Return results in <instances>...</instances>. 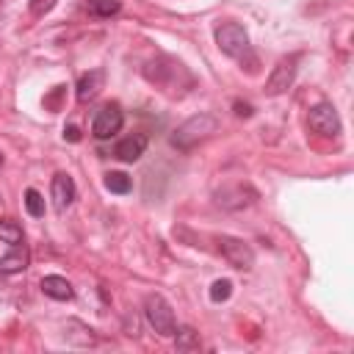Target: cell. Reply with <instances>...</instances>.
I'll return each instance as SVG.
<instances>
[{"label": "cell", "instance_id": "1", "mask_svg": "<svg viewBox=\"0 0 354 354\" xmlns=\"http://www.w3.org/2000/svg\"><path fill=\"white\" fill-rule=\"evenodd\" d=\"M216 130H218L216 116H210V113H196V116L185 119V122H183V124L174 130L171 144H174L177 149H191V147H196L199 141L210 138Z\"/></svg>", "mask_w": 354, "mask_h": 354}, {"label": "cell", "instance_id": "2", "mask_svg": "<svg viewBox=\"0 0 354 354\" xmlns=\"http://www.w3.org/2000/svg\"><path fill=\"white\" fill-rule=\"evenodd\" d=\"M216 44L224 55L235 58V61H243V58H252V47H249V33L243 25L238 22H221L216 28Z\"/></svg>", "mask_w": 354, "mask_h": 354}, {"label": "cell", "instance_id": "3", "mask_svg": "<svg viewBox=\"0 0 354 354\" xmlns=\"http://www.w3.org/2000/svg\"><path fill=\"white\" fill-rule=\"evenodd\" d=\"M144 315H147L149 326H152L160 337H174V332H177V321H174L171 304H169L160 293H149V296L144 299Z\"/></svg>", "mask_w": 354, "mask_h": 354}, {"label": "cell", "instance_id": "4", "mask_svg": "<svg viewBox=\"0 0 354 354\" xmlns=\"http://www.w3.org/2000/svg\"><path fill=\"white\" fill-rule=\"evenodd\" d=\"M218 252H221V257L232 266V268H241V271H249L252 266H254V252H252V246L246 243V241H241V238H232V235H221L218 241Z\"/></svg>", "mask_w": 354, "mask_h": 354}, {"label": "cell", "instance_id": "5", "mask_svg": "<svg viewBox=\"0 0 354 354\" xmlns=\"http://www.w3.org/2000/svg\"><path fill=\"white\" fill-rule=\"evenodd\" d=\"M307 124H310L313 133H318V136H324V138H332V136L340 133V116H337V111H335L332 102H318V105H313L310 113H307Z\"/></svg>", "mask_w": 354, "mask_h": 354}, {"label": "cell", "instance_id": "6", "mask_svg": "<svg viewBox=\"0 0 354 354\" xmlns=\"http://www.w3.org/2000/svg\"><path fill=\"white\" fill-rule=\"evenodd\" d=\"M122 124H124L122 105H119V102H108V105H102V108L97 111V116H94V122H91V133H94V138L105 141V138L116 136V133L122 130Z\"/></svg>", "mask_w": 354, "mask_h": 354}, {"label": "cell", "instance_id": "7", "mask_svg": "<svg viewBox=\"0 0 354 354\" xmlns=\"http://www.w3.org/2000/svg\"><path fill=\"white\" fill-rule=\"evenodd\" d=\"M293 77H296L293 58H282V61L271 69V75H268V80H266V94H268V97L285 94V91L293 86Z\"/></svg>", "mask_w": 354, "mask_h": 354}, {"label": "cell", "instance_id": "8", "mask_svg": "<svg viewBox=\"0 0 354 354\" xmlns=\"http://www.w3.org/2000/svg\"><path fill=\"white\" fill-rule=\"evenodd\" d=\"M50 199H53V207H55L58 213H64V210L75 202V180H72L66 171L53 174V183H50Z\"/></svg>", "mask_w": 354, "mask_h": 354}, {"label": "cell", "instance_id": "9", "mask_svg": "<svg viewBox=\"0 0 354 354\" xmlns=\"http://www.w3.org/2000/svg\"><path fill=\"white\" fill-rule=\"evenodd\" d=\"M216 202L227 210H238L254 202V191L246 185H224L221 191H216Z\"/></svg>", "mask_w": 354, "mask_h": 354}, {"label": "cell", "instance_id": "10", "mask_svg": "<svg viewBox=\"0 0 354 354\" xmlns=\"http://www.w3.org/2000/svg\"><path fill=\"white\" fill-rule=\"evenodd\" d=\"M144 149H147V136L144 133H133V136H127V138H122L116 144L113 155L119 160H124V163H133V160H138L144 155Z\"/></svg>", "mask_w": 354, "mask_h": 354}, {"label": "cell", "instance_id": "11", "mask_svg": "<svg viewBox=\"0 0 354 354\" xmlns=\"http://www.w3.org/2000/svg\"><path fill=\"white\" fill-rule=\"evenodd\" d=\"M41 290H44V296H50V299H55V301H69V299L75 296L72 282H69L66 277H58V274L41 277Z\"/></svg>", "mask_w": 354, "mask_h": 354}, {"label": "cell", "instance_id": "12", "mask_svg": "<svg viewBox=\"0 0 354 354\" xmlns=\"http://www.w3.org/2000/svg\"><path fill=\"white\" fill-rule=\"evenodd\" d=\"M28 263H30V254H28V249L22 246V243H17L8 254H3L0 257V274H19V271H25L28 268Z\"/></svg>", "mask_w": 354, "mask_h": 354}, {"label": "cell", "instance_id": "13", "mask_svg": "<svg viewBox=\"0 0 354 354\" xmlns=\"http://www.w3.org/2000/svg\"><path fill=\"white\" fill-rule=\"evenodd\" d=\"M100 88H102V72L100 69H91V72L80 75V80H77V100L86 102V100L97 97Z\"/></svg>", "mask_w": 354, "mask_h": 354}, {"label": "cell", "instance_id": "14", "mask_svg": "<svg viewBox=\"0 0 354 354\" xmlns=\"http://www.w3.org/2000/svg\"><path fill=\"white\" fill-rule=\"evenodd\" d=\"M105 188L111 194H127L133 188V180L124 174V171H108L105 174Z\"/></svg>", "mask_w": 354, "mask_h": 354}, {"label": "cell", "instance_id": "15", "mask_svg": "<svg viewBox=\"0 0 354 354\" xmlns=\"http://www.w3.org/2000/svg\"><path fill=\"white\" fill-rule=\"evenodd\" d=\"M174 343H177V351H194L199 348V335L191 326H180L174 332Z\"/></svg>", "mask_w": 354, "mask_h": 354}, {"label": "cell", "instance_id": "16", "mask_svg": "<svg viewBox=\"0 0 354 354\" xmlns=\"http://www.w3.org/2000/svg\"><path fill=\"white\" fill-rule=\"evenodd\" d=\"M0 241H3V243H11V246L22 243V230H19V224L3 218V221H0Z\"/></svg>", "mask_w": 354, "mask_h": 354}, {"label": "cell", "instance_id": "17", "mask_svg": "<svg viewBox=\"0 0 354 354\" xmlns=\"http://www.w3.org/2000/svg\"><path fill=\"white\" fill-rule=\"evenodd\" d=\"M25 210H28L33 218L44 216V196H41L36 188H28V191H25Z\"/></svg>", "mask_w": 354, "mask_h": 354}, {"label": "cell", "instance_id": "18", "mask_svg": "<svg viewBox=\"0 0 354 354\" xmlns=\"http://www.w3.org/2000/svg\"><path fill=\"white\" fill-rule=\"evenodd\" d=\"M232 296V282L230 279H216L213 285H210V299L218 304V301H227Z\"/></svg>", "mask_w": 354, "mask_h": 354}, {"label": "cell", "instance_id": "19", "mask_svg": "<svg viewBox=\"0 0 354 354\" xmlns=\"http://www.w3.org/2000/svg\"><path fill=\"white\" fill-rule=\"evenodd\" d=\"M122 8V0H97L94 3V14L97 17H111V14H116Z\"/></svg>", "mask_w": 354, "mask_h": 354}, {"label": "cell", "instance_id": "20", "mask_svg": "<svg viewBox=\"0 0 354 354\" xmlns=\"http://www.w3.org/2000/svg\"><path fill=\"white\" fill-rule=\"evenodd\" d=\"M55 3H58V0H30V11H33L36 17H41V14H47Z\"/></svg>", "mask_w": 354, "mask_h": 354}, {"label": "cell", "instance_id": "21", "mask_svg": "<svg viewBox=\"0 0 354 354\" xmlns=\"http://www.w3.org/2000/svg\"><path fill=\"white\" fill-rule=\"evenodd\" d=\"M232 108H235V116H243V119H249V116H252V105H249V102L235 100V105H232Z\"/></svg>", "mask_w": 354, "mask_h": 354}, {"label": "cell", "instance_id": "22", "mask_svg": "<svg viewBox=\"0 0 354 354\" xmlns=\"http://www.w3.org/2000/svg\"><path fill=\"white\" fill-rule=\"evenodd\" d=\"M64 138L72 141V144H77V141H80V130H77L75 124H66V127H64Z\"/></svg>", "mask_w": 354, "mask_h": 354}, {"label": "cell", "instance_id": "23", "mask_svg": "<svg viewBox=\"0 0 354 354\" xmlns=\"http://www.w3.org/2000/svg\"><path fill=\"white\" fill-rule=\"evenodd\" d=\"M0 163H3V158H0Z\"/></svg>", "mask_w": 354, "mask_h": 354}]
</instances>
